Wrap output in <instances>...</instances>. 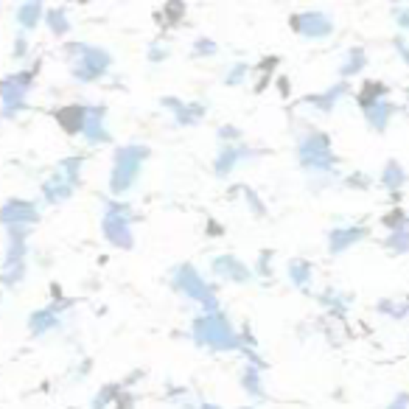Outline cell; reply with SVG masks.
<instances>
[{"instance_id":"obj_5","label":"cell","mask_w":409,"mask_h":409,"mask_svg":"<svg viewBox=\"0 0 409 409\" xmlns=\"http://www.w3.org/2000/svg\"><path fill=\"white\" fill-rule=\"evenodd\" d=\"M384 180H387V185H398V182H403V174H401V169L395 166V162H390V166H387Z\"/></svg>"},{"instance_id":"obj_6","label":"cell","mask_w":409,"mask_h":409,"mask_svg":"<svg viewBox=\"0 0 409 409\" xmlns=\"http://www.w3.org/2000/svg\"><path fill=\"white\" fill-rule=\"evenodd\" d=\"M398 20H401L398 25H409V9H401L398 12Z\"/></svg>"},{"instance_id":"obj_7","label":"cell","mask_w":409,"mask_h":409,"mask_svg":"<svg viewBox=\"0 0 409 409\" xmlns=\"http://www.w3.org/2000/svg\"><path fill=\"white\" fill-rule=\"evenodd\" d=\"M406 403H409V395H401V398L395 401V406H392V409H406Z\"/></svg>"},{"instance_id":"obj_4","label":"cell","mask_w":409,"mask_h":409,"mask_svg":"<svg viewBox=\"0 0 409 409\" xmlns=\"http://www.w3.org/2000/svg\"><path fill=\"white\" fill-rule=\"evenodd\" d=\"M361 235V230H337L334 233V238H331V244H334V253H339V250H348L350 244L356 241Z\"/></svg>"},{"instance_id":"obj_2","label":"cell","mask_w":409,"mask_h":409,"mask_svg":"<svg viewBox=\"0 0 409 409\" xmlns=\"http://www.w3.org/2000/svg\"><path fill=\"white\" fill-rule=\"evenodd\" d=\"M292 25L297 31H303L306 36H325L331 31V20L325 14H317V12H308V14H300L297 20H292Z\"/></svg>"},{"instance_id":"obj_1","label":"cell","mask_w":409,"mask_h":409,"mask_svg":"<svg viewBox=\"0 0 409 409\" xmlns=\"http://www.w3.org/2000/svg\"><path fill=\"white\" fill-rule=\"evenodd\" d=\"M138 162H140L138 149H124V151H120V157L115 160V171H112V188L115 191H124L132 182V177L138 171Z\"/></svg>"},{"instance_id":"obj_8","label":"cell","mask_w":409,"mask_h":409,"mask_svg":"<svg viewBox=\"0 0 409 409\" xmlns=\"http://www.w3.org/2000/svg\"><path fill=\"white\" fill-rule=\"evenodd\" d=\"M204 409H213V406H204Z\"/></svg>"},{"instance_id":"obj_3","label":"cell","mask_w":409,"mask_h":409,"mask_svg":"<svg viewBox=\"0 0 409 409\" xmlns=\"http://www.w3.org/2000/svg\"><path fill=\"white\" fill-rule=\"evenodd\" d=\"M36 213H34V208L31 204H9L6 211H0V222H17V224H23V222H31Z\"/></svg>"}]
</instances>
